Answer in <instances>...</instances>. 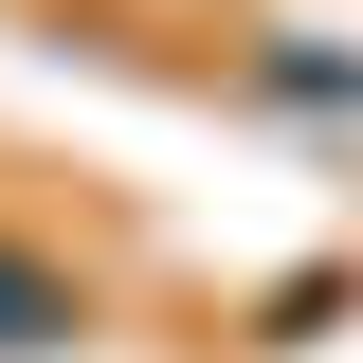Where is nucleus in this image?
Here are the masks:
<instances>
[{
    "instance_id": "obj_1",
    "label": "nucleus",
    "mask_w": 363,
    "mask_h": 363,
    "mask_svg": "<svg viewBox=\"0 0 363 363\" xmlns=\"http://www.w3.org/2000/svg\"><path fill=\"white\" fill-rule=\"evenodd\" d=\"M109 345V255L55 200H0V363H91Z\"/></svg>"
}]
</instances>
